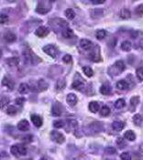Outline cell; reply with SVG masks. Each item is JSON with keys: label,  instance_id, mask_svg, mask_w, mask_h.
I'll use <instances>...</instances> for the list:
<instances>
[{"label": "cell", "instance_id": "cell-1", "mask_svg": "<svg viewBox=\"0 0 143 160\" xmlns=\"http://www.w3.org/2000/svg\"><path fill=\"white\" fill-rule=\"evenodd\" d=\"M22 55L24 57L25 62L28 64L31 65H37L40 62H41V60L32 51V50L30 47H26L23 51H22Z\"/></svg>", "mask_w": 143, "mask_h": 160}, {"label": "cell", "instance_id": "cell-2", "mask_svg": "<svg viewBox=\"0 0 143 160\" xmlns=\"http://www.w3.org/2000/svg\"><path fill=\"white\" fill-rule=\"evenodd\" d=\"M43 51L46 53V54H48L49 56H51V58H56L59 54L58 52V50L57 48L54 46V45H51V44H49V45H46L43 47Z\"/></svg>", "mask_w": 143, "mask_h": 160}, {"label": "cell", "instance_id": "cell-3", "mask_svg": "<svg viewBox=\"0 0 143 160\" xmlns=\"http://www.w3.org/2000/svg\"><path fill=\"white\" fill-rule=\"evenodd\" d=\"M45 4H47V1H40L37 7H36V12L40 15L47 14L51 10V6H46Z\"/></svg>", "mask_w": 143, "mask_h": 160}, {"label": "cell", "instance_id": "cell-4", "mask_svg": "<svg viewBox=\"0 0 143 160\" xmlns=\"http://www.w3.org/2000/svg\"><path fill=\"white\" fill-rule=\"evenodd\" d=\"M51 139L55 142L57 144H62L65 141V137L64 136L61 134V133L58 132V131H51Z\"/></svg>", "mask_w": 143, "mask_h": 160}, {"label": "cell", "instance_id": "cell-5", "mask_svg": "<svg viewBox=\"0 0 143 160\" xmlns=\"http://www.w3.org/2000/svg\"><path fill=\"white\" fill-rule=\"evenodd\" d=\"M80 47L84 50H90L94 47V45L91 40L86 39H82L80 40Z\"/></svg>", "mask_w": 143, "mask_h": 160}, {"label": "cell", "instance_id": "cell-6", "mask_svg": "<svg viewBox=\"0 0 143 160\" xmlns=\"http://www.w3.org/2000/svg\"><path fill=\"white\" fill-rule=\"evenodd\" d=\"M48 83L45 82V80H39L37 82V87H36V92H42V91H45L48 89Z\"/></svg>", "mask_w": 143, "mask_h": 160}, {"label": "cell", "instance_id": "cell-7", "mask_svg": "<svg viewBox=\"0 0 143 160\" xmlns=\"http://www.w3.org/2000/svg\"><path fill=\"white\" fill-rule=\"evenodd\" d=\"M49 29L46 28V27H40L35 31V34L37 35L38 37L40 38H43V37H46L47 35L49 34Z\"/></svg>", "mask_w": 143, "mask_h": 160}, {"label": "cell", "instance_id": "cell-8", "mask_svg": "<svg viewBox=\"0 0 143 160\" xmlns=\"http://www.w3.org/2000/svg\"><path fill=\"white\" fill-rule=\"evenodd\" d=\"M66 102L70 106H74L78 102L77 96L74 93H69L66 97Z\"/></svg>", "mask_w": 143, "mask_h": 160}, {"label": "cell", "instance_id": "cell-9", "mask_svg": "<svg viewBox=\"0 0 143 160\" xmlns=\"http://www.w3.org/2000/svg\"><path fill=\"white\" fill-rule=\"evenodd\" d=\"M29 128H30V124L27 120H21L19 123H17V129L21 132L28 131Z\"/></svg>", "mask_w": 143, "mask_h": 160}, {"label": "cell", "instance_id": "cell-10", "mask_svg": "<svg viewBox=\"0 0 143 160\" xmlns=\"http://www.w3.org/2000/svg\"><path fill=\"white\" fill-rule=\"evenodd\" d=\"M31 122L36 127H40L42 126V123H43L41 117L39 116V115H36V114L31 115Z\"/></svg>", "mask_w": 143, "mask_h": 160}, {"label": "cell", "instance_id": "cell-11", "mask_svg": "<svg viewBox=\"0 0 143 160\" xmlns=\"http://www.w3.org/2000/svg\"><path fill=\"white\" fill-rule=\"evenodd\" d=\"M125 127V123L121 121H115L113 123H112V128L113 130L117 131V132H120L124 129Z\"/></svg>", "mask_w": 143, "mask_h": 160}, {"label": "cell", "instance_id": "cell-12", "mask_svg": "<svg viewBox=\"0 0 143 160\" xmlns=\"http://www.w3.org/2000/svg\"><path fill=\"white\" fill-rule=\"evenodd\" d=\"M117 88L118 89V90H121V91L128 90V89L129 88V83L126 81V80H121V81L117 83Z\"/></svg>", "mask_w": 143, "mask_h": 160}, {"label": "cell", "instance_id": "cell-13", "mask_svg": "<svg viewBox=\"0 0 143 160\" xmlns=\"http://www.w3.org/2000/svg\"><path fill=\"white\" fill-rule=\"evenodd\" d=\"M119 17L122 19H129L131 17V12L128 8H122L119 12Z\"/></svg>", "mask_w": 143, "mask_h": 160}, {"label": "cell", "instance_id": "cell-14", "mask_svg": "<svg viewBox=\"0 0 143 160\" xmlns=\"http://www.w3.org/2000/svg\"><path fill=\"white\" fill-rule=\"evenodd\" d=\"M88 108H89V110H90L91 113H97L98 111H99V109H100V105H99V103H98L97 102L94 101V102H91L90 103H89Z\"/></svg>", "mask_w": 143, "mask_h": 160}, {"label": "cell", "instance_id": "cell-15", "mask_svg": "<svg viewBox=\"0 0 143 160\" xmlns=\"http://www.w3.org/2000/svg\"><path fill=\"white\" fill-rule=\"evenodd\" d=\"M100 93L104 95H109L112 92V88L110 85H107V84H103L100 87Z\"/></svg>", "mask_w": 143, "mask_h": 160}, {"label": "cell", "instance_id": "cell-16", "mask_svg": "<svg viewBox=\"0 0 143 160\" xmlns=\"http://www.w3.org/2000/svg\"><path fill=\"white\" fill-rule=\"evenodd\" d=\"M2 84H3L4 86L7 87L8 89H9V90H12L13 87H14L15 83L12 81L11 79L7 78V77H5V78L3 79V81H2Z\"/></svg>", "mask_w": 143, "mask_h": 160}, {"label": "cell", "instance_id": "cell-17", "mask_svg": "<svg viewBox=\"0 0 143 160\" xmlns=\"http://www.w3.org/2000/svg\"><path fill=\"white\" fill-rule=\"evenodd\" d=\"M84 83L81 81V80H74V83H72V87H73L74 89H75V90L77 91H81L82 89L84 88Z\"/></svg>", "mask_w": 143, "mask_h": 160}, {"label": "cell", "instance_id": "cell-18", "mask_svg": "<svg viewBox=\"0 0 143 160\" xmlns=\"http://www.w3.org/2000/svg\"><path fill=\"white\" fill-rule=\"evenodd\" d=\"M51 114L52 116H60V115L61 114V109L60 107L59 104H54L52 106V109H51Z\"/></svg>", "mask_w": 143, "mask_h": 160}, {"label": "cell", "instance_id": "cell-19", "mask_svg": "<svg viewBox=\"0 0 143 160\" xmlns=\"http://www.w3.org/2000/svg\"><path fill=\"white\" fill-rule=\"evenodd\" d=\"M66 86V82L64 81V79H59L58 81L56 82V84H55V89L57 91H61L64 90Z\"/></svg>", "mask_w": 143, "mask_h": 160}, {"label": "cell", "instance_id": "cell-20", "mask_svg": "<svg viewBox=\"0 0 143 160\" xmlns=\"http://www.w3.org/2000/svg\"><path fill=\"white\" fill-rule=\"evenodd\" d=\"M61 34H62V36H64V38H65V39H71V38L74 37V31L72 30L70 28L64 29Z\"/></svg>", "mask_w": 143, "mask_h": 160}, {"label": "cell", "instance_id": "cell-21", "mask_svg": "<svg viewBox=\"0 0 143 160\" xmlns=\"http://www.w3.org/2000/svg\"><path fill=\"white\" fill-rule=\"evenodd\" d=\"M4 38H5L6 41L9 42V43L14 42V41L17 40V36H16V35H15L13 32H7V33H6Z\"/></svg>", "mask_w": 143, "mask_h": 160}, {"label": "cell", "instance_id": "cell-22", "mask_svg": "<svg viewBox=\"0 0 143 160\" xmlns=\"http://www.w3.org/2000/svg\"><path fill=\"white\" fill-rule=\"evenodd\" d=\"M6 62L10 67H14V66H17V64H19L20 60H19V58H17V57H11V58H8L6 60Z\"/></svg>", "mask_w": 143, "mask_h": 160}, {"label": "cell", "instance_id": "cell-23", "mask_svg": "<svg viewBox=\"0 0 143 160\" xmlns=\"http://www.w3.org/2000/svg\"><path fill=\"white\" fill-rule=\"evenodd\" d=\"M30 86L27 84V83H21L19 87V93H21V94H26L28 93L29 91H30Z\"/></svg>", "mask_w": 143, "mask_h": 160}, {"label": "cell", "instance_id": "cell-24", "mask_svg": "<svg viewBox=\"0 0 143 160\" xmlns=\"http://www.w3.org/2000/svg\"><path fill=\"white\" fill-rule=\"evenodd\" d=\"M124 137L126 138L127 140H129V141H134V140H135V138H136V135H135V133H134L133 131L129 130V131H127L124 134Z\"/></svg>", "mask_w": 143, "mask_h": 160}, {"label": "cell", "instance_id": "cell-25", "mask_svg": "<svg viewBox=\"0 0 143 160\" xmlns=\"http://www.w3.org/2000/svg\"><path fill=\"white\" fill-rule=\"evenodd\" d=\"M114 67H115L116 69H118V72H119V73H121L122 72H124L125 69H126V66H125L124 62H123L122 60H118V61L115 63Z\"/></svg>", "mask_w": 143, "mask_h": 160}, {"label": "cell", "instance_id": "cell-26", "mask_svg": "<svg viewBox=\"0 0 143 160\" xmlns=\"http://www.w3.org/2000/svg\"><path fill=\"white\" fill-rule=\"evenodd\" d=\"M114 105L117 109H122V108L125 107V106H126V102H125L124 99L120 98V99H118V100H117L115 102Z\"/></svg>", "mask_w": 143, "mask_h": 160}, {"label": "cell", "instance_id": "cell-27", "mask_svg": "<svg viewBox=\"0 0 143 160\" xmlns=\"http://www.w3.org/2000/svg\"><path fill=\"white\" fill-rule=\"evenodd\" d=\"M121 50L126 51V52H129L131 50V43L129 41H123L121 43Z\"/></svg>", "mask_w": 143, "mask_h": 160}, {"label": "cell", "instance_id": "cell-28", "mask_svg": "<svg viewBox=\"0 0 143 160\" xmlns=\"http://www.w3.org/2000/svg\"><path fill=\"white\" fill-rule=\"evenodd\" d=\"M95 36H96V39H99V40H102L105 38L106 36V31L104 30V29H99L97 30L96 33H95Z\"/></svg>", "mask_w": 143, "mask_h": 160}, {"label": "cell", "instance_id": "cell-29", "mask_svg": "<svg viewBox=\"0 0 143 160\" xmlns=\"http://www.w3.org/2000/svg\"><path fill=\"white\" fill-rule=\"evenodd\" d=\"M89 59H90V60H92V61H94V62H97V61H100V60H101L100 54H99V53H98V54H95V51L89 54Z\"/></svg>", "mask_w": 143, "mask_h": 160}, {"label": "cell", "instance_id": "cell-30", "mask_svg": "<svg viewBox=\"0 0 143 160\" xmlns=\"http://www.w3.org/2000/svg\"><path fill=\"white\" fill-rule=\"evenodd\" d=\"M65 17L68 19H74L75 17V13L72 8H68V9L65 10Z\"/></svg>", "mask_w": 143, "mask_h": 160}, {"label": "cell", "instance_id": "cell-31", "mask_svg": "<svg viewBox=\"0 0 143 160\" xmlns=\"http://www.w3.org/2000/svg\"><path fill=\"white\" fill-rule=\"evenodd\" d=\"M83 72H84V74L87 76V77H92L94 75V70L88 66H84L83 67Z\"/></svg>", "mask_w": 143, "mask_h": 160}, {"label": "cell", "instance_id": "cell-32", "mask_svg": "<svg viewBox=\"0 0 143 160\" xmlns=\"http://www.w3.org/2000/svg\"><path fill=\"white\" fill-rule=\"evenodd\" d=\"M142 121H143V119H142L140 114H135L133 116V122L136 126H140V124L142 123Z\"/></svg>", "mask_w": 143, "mask_h": 160}, {"label": "cell", "instance_id": "cell-33", "mask_svg": "<svg viewBox=\"0 0 143 160\" xmlns=\"http://www.w3.org/2000/svg\"><path fill=\"white\" fill-rule=\"evenodd\" d=\"M10 152L13 156H20V150H19V146H17V145H15V146H12L10 147Z\"/></svg>", "mask_w": 143, "mask_h": 160}, {"label": "cell", "instance_id": "cell-34", "mask_svg": "<svg viewBox=\"0 0 143 160\" xmlns=\"http://www.w3.org/2000/svg\"><path fill=\"white\" fill-rule=\"evenodd\" d=\"M109 113H110V108L108 107V106H106V105L103 106L101 111H100V114L102 115V116H107Z\"/></svg>", "mask_w": 143, "mask_h": 160}, {"label": "cell", "instance_id": "cell-35", "mask_svg": "<svg viewBox=\"0 0 143 160\" xmlns=\"http://www.w3.org/2000/svg\"><path fill=\"white\" fill-rule=\"evenodd\" d=\"M139 96H134L130 99V105L133 108H135L136 106L139 104Z\"/></svg>", "mask_w": 143, "mask_h": 160}, {"label": "cell", "instance_id": "cell-36", "mask_svg": "<svg viewBox=\"0 0 143 160\" xmlns=\"http://www.w3.org/2000/svg\"><path fill=\"white\" fill-rule=\"evenodd\" d=\"M136 74H137V78L139 81L143 82V67H139V69H137Z\"/></svg>", "mask_w": 143, "mask_h": 160}, {"label": "cell", "instance_id": "cell-37", "mask_svg": "<svg viewBox=\"0 0 143 160\" xmlns=\"http://www.w3.org/2000/svg\"><path fill=\"white\" fill-rule=\"evenodd\" d=\"M17 109H16V107H14L13 105H10V106H8V107L6 108V113L8 114V115H14V114H16L17 113Z\"/></svg>", "mask_w": 143, "mask_h": 160}, {"label": "cell", "instance_id": "cell-38", "mask_svg": "<svg viewBox=\"0 0 143 160\" xmlns=\"http://www.w3.org/2000/svg\"><path fill=\"white\" fill-rule=\"evenodd\" d=\"M67 123L69 124V126H70L71 128H73V129H75V128H77V126H78V123H77L76 120L69 119V120H67Z\"/></svg>", "mask_w": 143, "mask_h": 160}, {"label": "cell", "instance_id": "cell-39", "mask_svg": "<svg viewBox=\"0 0 143 160\" xmlns=\"http://www.w3.org/2000/svg\"><path fill=\"white\" fill-rule=\"evenodd\" d=\"M53 126H54L55 128H62L64 126V121H61V120H57V121H54L53 122Z\"/></svg>", "mask_w": 143, "mask_h": 160}, {"label": "cell", "instance_id": "cell-40", "mask_svg": "<svg viewBox=\"0 0 143 160\" xmlns=\"http://www.w3.org/2000/svg\"><path fill=\"white\" fill-rule=\"evenodd\" d=\"M32 140H33V136L31 135H27V136L22 137V142L25 144L30 143V142H32Z\"/></svg>", "mask_w": 143, "mask_h": 160}, {"label": "cell", "instance_id": "cell-41", "mask_svg": "<svg viewBox=\"0 0 143 160\" xmlns=\"http://www.w3.org/2000/svg\"><path fill=\"white\" fill-rule=\"evenodd\" d=\"M116 152H117V150H116V148H114L112 146H107L105 149V153L108 154V155H114V154H116Z\"/></svg>", "mask_w": 143, "mask_h": 160}, {"label": "cell", "instance_id": "cell-42", "mask_svg": "<svg viewBox=\"0 0 143 160\" xmlns=\"http://www.w3.org/2000/svg\"><path fill=\"white\" fill-rule=\"evenodd\" d=\"M20 150V156H25L27 154V147L24 145H17Z\"/></svg>", "mask_w": 143, "mask_h": 160}, {"label": "cell", "instance_id": "cell-43", "mask_svg": "<svg viewBox=\"0 0 143 160\" xmlns=\"http://www.w3.org/2000/svg\"><path fill=\"white\" fill-rule=\"evenodd\" d=\"M121 160H131V156L129 152H124L120 155Z\"/></svg>", "mask_w": 143, "mask_h": 160}, {"label": "cell", "instance_id": "cell-44", "mask_svg": "<svg viewBox=\"0 0 143 160\" xmlns=\"http://www.w3.org/2000/svg\"><path fill=\"white\" fill-rule=\"evenodd\" d=\"M9 103V99L7 98V97H6V96H3V97H1V108L3 109L5 106Z\"/></svg>", "mask_w": 143, "mask_h": 160}, {"label": "cell", "instance_id": "cell-45", "mask_svg": "<svg viewBox=\"0 0 143 160\" xmlns=\"http://www.w3.org/2000/svg\"><path fill=\"white\" fill-rule=\"evenodd\" d=\"M117 144L119 146V147L120 148H122V147H125L127 145H126V142L124 141V139L123 138H121V137H118V139H117Z\"/></svg>", "mask_w": 143, "mask_h": 160}, {"label": "cell", "instance_id": "cell-46", "mask_svg": "<svg viewBox=\"0 0 143 160\" xmlns=\"http://www.w3.org/2000/svg\"><path fill=\"white\" fill-rule=\"evenodd\" d=\"M62 60H64V62H65V63H71L72 60H73V58H72L70 54H66L62 58Z\"/></svg>", "mask_w": 143, "mask_h": 160}, {"label": "cell", "instance_id": "cell-47", "mask_svg": "<svg viewBox=\"0 0 143 160\" xmlns=\"http://www.w3.org/2000/svg\"><path fill=\"white\" fill-rule=\"evenodd\" d=\"M8 21V17L5 14H1L0 15V23L1 24H4L6 22Z\"/></svg>", "mask_w": 143, "mask_h": 160}, {"label": "cell", "instance_id": "cell-48", "mask_svg": "<svg viewBox=\"0 0 143 160\" xmlns=\"http://www.w3.org/2000/svg\"><path fill=\"white\" fill-rule=\"evenodd\" d=\"M135 12L136 14L138 15H143V4L142 5H139L136 7V9H135Z\"/></svg>", "mask_w": 143, "mask_h": 160}, {"label": "cell", "instance_id": "cell-49", "mask_svg": "<svg viewBox=\"0 0 143 160\" xmlns=\"http://www.w3.org/2000/svg\"><path fill=\"white\" fill-rule=\"evenodd\" d=\"M24 102H25V98H23V97H19V98L16 99V103L17 105H20V106L23 105Z\"/></svg>", "mask_w": 143, "mask_h": 160}, {"label": "cell", "instance_id": "cell-50", "mask_svg": "<svg viewBox=\"0 0 143 160\" xmlns=\"http://www.w3.org/2000/svg\"><path fill=\"white\" fill-rule=\"evenodd\" d=\"M105 2V0H93V1H91V3L94 5H99V4H103Z\"/></svg>", "mask_w": 143, "mask_h": 160}, {"label": "cell", "instance_id": "cell-51", "mask_svg": "<svg viewBox=\"0 0 143 160\" xmlns=\"http://www.w3.org/2000/svg\"><path fill=\"white\" fill-rule=\"evenodd\" d=\"M140 48H141V49L143 50V39H142V40L140 41Z\"/></svg>", "mask_w": 143, "mask_h": 160}, {"label": "cell", "instance_id": "cell-52", "mask_svg": "<svg viewBox=\"0 0 143 160\" xmlns=\"http://www.w3.org/2000/svg\"><path fill=\"white\" fill-rule=\"evenodd\" d=\"M40 160H46V159H45V158H40Z\"/></svg>", "mask_w": 143, "mask_h": 160}, {"label": "cell", "instance_id": "cell-53", "mask_svg": "<svg viewBox=\"0 0 143 160\" xmlns=\"http://www.w3.org/2000/svg\"><path fill=\"white\" fill-rule=\"evenodd\" d=\"M107 160H114V159H107Z\"/></svg>", "mask_w": 143, "mask_h": 160}]
</instances>
